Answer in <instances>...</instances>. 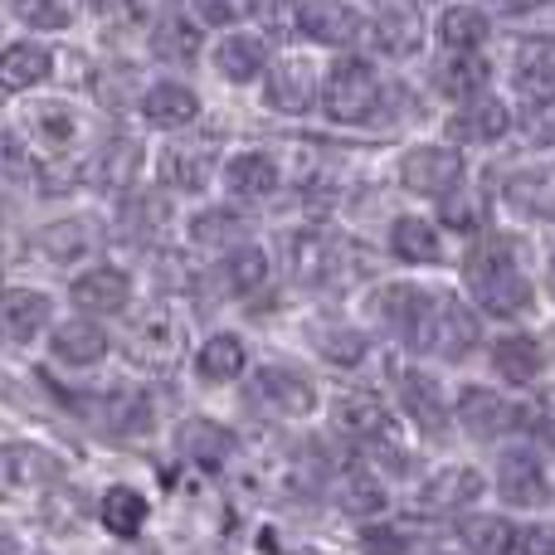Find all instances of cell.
Segmentation results:
<instances>
[{"instance_id": "7c38bea8", "label": "cell", "mask_w": 555, "mask_h": 555, "mask_svg": "<svg viewBox=\"0 0 555 555\" xmlns=\"http://www.w3.org/2000/svg\"><path fill=\"white\" fill-rule=\"evenodd\" d=\"M492 488H498V498L517 512H537V507H546V502H555V482L546 473V459H541V449L527 439H512L507 449L498 453Z\"/></svg>"}, {"instance_id": "ac0fdd59", "label": "cell", "mask_w": 555, "mask_h": 555, "mask_svg": "<svg viewBox=\"0 0 555 555\" xmlns=\"http://www.w3.org/2000/svg\"><path fill=\"white\" fill-rule=\"evenodd\" d=\"M482 492H488V478L473 463H449V468H439L434 478L420 482L414 507L424 517H463V512H473V502H482Z\"/></svg>"}, {"instance_id": "ba28073f", "label": "cell", "mask_w": 555, "mask_h": 555, "mask_svg": "<svg viewBox=\"0 0 555 555\" xmlns=\"http://www.w3.org/2000/svg\"><path fill=\"white\" fill-rule=\"evenodd\" d=\"M443 142L463 146V152H502V146L517 142V107H512V98L502 93V88H492V93L473 98V103L463 107H449L443 113Z\"/></svg>"}, {"instance_id": "7402d4cb", "label": "cell", "mask_w": 555, "mask_h": 555, "mask_svg": "<svg viewBox=\"0 0 555 555\" xmlns=\"http://www.w3.org/2000/svg\"><path fill=\"white\" fill-rule=\"evenodd\" d=\"M142 166H146V146L137 137L117 132L98 142L93 162H88V181L103 195H132V185L142 181Z\"/></svg>"}, {"instance_id": "6f0895ef", "label": "cell", "mask_w": 555, "mask_h": 555, "mask_svg": "<svg viewBox=\"0 0 555 555\" xmlns=\"http://www.w3.org/2000/svg\"><path fill=\"white\" fill-rule=\"evenodd\" d=\"M371 5H375V0H371Z\"/></svg>"}, {"instance_id": "7bdbcfd3", "label": "cell", "mask_w": 555, "mask_h": 555, "mask_svg": "<svg viewBox=\"0 0 555 555\" xmlns=\"http://www.w3.org/2000/svg\"><path fill=\"white\" fill-rule=\"evenodd\" d=\"M171 224V191H142V195H127L122 201V230L132 240H152Z\"/></svg>"}, {"instance_id": "9f6ffc18", "label": "cell", "mask_w": 555, "mask_h": 555, "mask_svg": "<svg viewBox=\"0 0 555 555\" xmlns=\"http://www.w3.org/2000/svg\"><path fill=\"white\" fill-rule=\"evenodd\" d=\"M551 434H555V414H551Z\"/></svg>"}, {"instance_id": "f907efd6", "label": "cell", "mask_w": 555, "mask_h": 555, "mask_svg": "<svg viewBox=\"0 0 555 555\" xmlns=\"http://www.w3.org/2000/svg\"><path fill=\"white\" fill-rule=\"evenodd\" d=\"M517 555H555V521H531V527H521Z\"/></svg>"}, {"instance_id": "1f68e13d", "label": "cell", "mask_w": 555, "mask_h": 555, "mask_svg": "<svg viewBox=\"0 0 555 555\" xmlns=\"http://www.w3.org/2000/svg\"><path fill=\"white\" fill-rule=\"evenodd\" d=\"M185 240L195 244V249L205 254H234L240 244H249V220H244L240 210H230V205H205V210L191 215V224H185Z\"/></svg>"}, {"instance_id": "f35d334b", "label": "cell", "mask_w": 555, "mask_h": 555, "mask_svg": "<svg viewBox=\"0 0 555 555\" xmlns=\"http://www.w3.org/2000/svg\"><path fill=\"white\" fill-rule=\"evenodd\" d=\"M244 365H249V346H244L240 332H215V336H205V346L195 351V375H201L205 385L240 380Z\"/></svg>"}, {"instance_id": "4dcf8cb0", "label": "cell", "mask_w": 555, "mask_h": 555, "mask_svg": "<svg viewBox=\"0 0 555 555\" xmlns=\"http://www.w3.org/2000/svg\"><path fill=\"white\" fill-rule=\"evenodd\" d=\"M107 332L103 322H93V317H64V322H54V332H49V356H54L59 365H74V371H83V365H98L107 356Z\"/></svg>"}, {"instance_id": "ee69618b", "label": "cell", "mask_w": 555, "mask_h": 555, "mask_svg": "<svg viewBox=\"0 0 555 555\" xmlns=\"http://www.w3.org/2000/svg\"><path fill=\"white\" fill-rule=\"evenodd\" d=\"M371 346H375L371 336H365L361 326H351V322H326L322 332H317V351H322L332 365H346V371L361 365L365 356H371Z\"/></svg>"}, {"instance_id": "ab89813d", "label": "cell", "mask_w": 555, "mask_h": 555, "mask_svg": "<svg viewBox=\"0 0 555 555\" xmlns=\"http://www.w3.org/2000/svg\"><path fill=\"white\" fill-rule=\"evenodd\" d=\"M146 498L137 488H107L103 492V502H98V521H103V531H113L117 541H127V537H137V531L146 527Z\"/></svg>"}, {"instance_id": "8992f818", "label": "cell", "mask_w": 555, "mask_h": 555, "mask_svg": "<svg viewBox=\"0 0 555 555\" xmlns=\"http://www.w3.org/2000/svg\"><path fill=\"white\" fill-rule=\"evenodd\" d=\"M453 424H459V434H468L473 443H507V439H517V434L537 429V410L517 404L502 385L468 380L453 395Z\"/></svg>"}, {"instance_id": "3957f363", "label": "cell", "mask_w": 555, "mask_h": 555, "mask_svg": "<svg viewBox=\"0 0 555 555\" xmlns=\"http://www.w3.org/2000/svg\"><path fill=\"white\" fill-rule=\"evenodd\" d=\"M498 195L502 224L527 234H555V156H512L498 176H488Z\"/></svg>"}, {"instance_id": "5bb4252c", "label": "cell", "mask_w": 555, "mask_h": 555, "mask_svg": "<svg viewBox=\"0 0 555 555\" xmlns=\"http://www.w3.org/2000/svg\"><path fill=\"white\" fill-rule=\"evenodd\" d=\"M259 93L269 113L302 117L312 107H322V74H317V64L307 54H278L269 74L259 78Z\"/></svg>"}, {"instance_id": "9a60e30c", "label": "cell", "mask_w": 555, "mask_h": 555, "mask_svg": "<svg viewBox=\"0 0 555 555\" xmlns=\"http://www.w3.org/2000/svg\"><path fill=\"white\" fill-rule=\"evenodd\" d=\"M395 385H400V410L404 420L414 424V429L424 434V439L443 443L459 424H453V400L449 390H443V380L434 371H420V365H404L400 375H395Z\"/></svg>"}, {"instance_id": "e0dca14e", "label": "cell", "mask_w": 555, "mask_h": 555, "mask_svg": "<svg viewBox=\"0 0 555 555\" xmlns=\"http://www.w3.org/2000/svg\"><path fill=\"white\" fill-rule=\"evenodd\" d=\"M297 35L322 49H351L365 39V10L356 0H297Z\"/></svg>"}, {"instance_id": "4fadbf2b", "label": "cell", "mask_w": 555, "mask_h": 555, "mask_svg": "<svg viewBox=\"0 0 555 555\" xmlns=\"http://www.w3.org/2000/svg\"><path fill=\"white\" fill-rule=\"evenodd\" d=\"M385 249H390L395 263H404V269H414V273H434V269H449V263H459L449 254V230H443L434 215H424V210L390 215Z\"/></svg>"}, {"instance_id": "7dc6e473", "label": "cell", "mask_w": 555, "mask_h": 555, "mask_svg": "<svg viewBox=\"0 0 555 555\" xmlns=\"http://www.w3.org/2000/svg\"><path fill=\"white\" fill-rule=\"evenodd\" d=\"M15 15L25 20L29 29L54 35V29H68L78 20V0H15Z\"/></svg>"}, {"instance_id": "f5cc1de1", "label": "cell", "mask_w": 555, "mask_h": 555, "mask_svg": "<svg viewBox=\"0 0 555 555\" xmlns=\"http://www.w3.org/2000/svg\"><path fill=\"white\" fill-rule=\"evenodd\" d=\"M93 15H103V20H113V15H127V10H137V0H83Z\"/></svg>"}, {"instance_id": "277c9868", "label": "cell", "mask_w": 555, "mask_h": 555, "mask_svg": "<svg viewBox=\"0 0 555 555\" xmlns=\"http://www.w3.org/2000/svg\"><path fill=\"white\" fill-rule=\"evenodd\" d=\"M478 176L473 156L463 146L443 142V137H429V142H410L400 156H395V185H400L410 201H424L439 210L449 195H459L463 185Z\"/></svg>"}, {"instance_id": "4316f807", "label": "cell", "mask_w": 555, "mask_h": 555, "mask_svg": "<svg viewBox=\"0 0 555 555\" xmlns=\"http://www.w3.org/2000/svg\"><path fill=\"white\" fill-rule=\"evenodd\" d=\"M220 176L234 201H269V195H278V185H283V162H278V152H269V146L263 152L249 146V152H234Z\"/></svg>"}, {"instance_id": "681fc988", "label": "cell", "mask_w": 555, "mask_h": 555, "mask_svg": "<svg viewBox=\"0 0 555 555\" xmlns=\"http://www.w3.org/2000/svg\"><path fill=\"white\" fill-rule=\"evenodd\" d=\"M361 546L365 555H410L414 541L395 527H371V531H361Z\"/></svg>"}, {"instance_id": "f546056e", "label": "cell", "mask_w": 555, "mask_h": 555, "mask_svg": "<svg viewBox=\"0 0 555 555\" xmlns=\"http://www.w3.org/2000/svg\"><path fill=\"white\" fill-rule=\"evenodd\" d=\"M234 434L224 429V424L205 420V414H195V420H181V429H176V453H181L185 463H195V468L205 473H220L224 463L234 459Z\"/></svg>"}, {"instance_id": "5b68a950", "label": "cell", "mask_w": 555, "mask_h": 555, "mask_svg": "<svg viewBox=\"0 0 555 555\" xmlns=\"http://www.w3.org/2000/svg\"><path fill=\"white\" fill-rule=\"evenodd\" d=\"M390 78L371 54H341L322 74V113L336 127H371Z\"/></svg>"}, {"instance_id": "d590c367", "label": "cell", "mask_w": 555, "mask_h": 555, "mask_svg": "<svg viewBox=\"0 0 555 555\" xmlns=\"http://www.w3.org/2000/svg\"><path fill=\"white\" fill-rule=\"evenodd\" d=\"M93 249H98V230L88 220H54L35 234V254L44 263H59V269H74Z\"/></svg>"}, {"instance_id": "44dd1931", "label": "cell", "mask_w": 555, "mask_h": 555, "mask_svg": "<svg viewBox=\"0 0 555 555\" xmlns=\"http://www.w3.org/2000/svg\"><path fill=\"white\" fill-rule=\"evenodd\" d=\"M273 64V44L263 29H224L210 49V68L224 83H259Z\"/></svg>"}, {"instance_id": "603a6c76", "label": "cell", "mask_w": 555, "mask_h": 555, "mask_svg": "<svg viewBox=\"0 0 555 555\" xmlns=\"http://www.w3.org/2000/svg\"><path fill=\"white\" fill-rule=\"evenodd\" d=\"M54 332V297L39 287H5L0 293V341L29 346Z\"/></svg>"}, {"instance_id": "816d5d0a", "label": "cell", "mask_w": 555, "mask_h": 555, "mask_svg": "<svg viewBox=\"0 0 555 555\" xmlns=\"http://www.w3.org/2000/svg\"><path fill=\"white\" fill-rule=\"evenodd\" d=\"M541 287H546V302H555V234L541 244Z\"/></svg>"}, {"instance_id": "f1b7e54d", "label": "cell", "mask_w": 555, "mask_h": 555, "mask_svg": "<svg viewBox=\"0 0 555 555\" xmlns=\"http://www.w3.org/2000/svg\"><path fill=\"white\" fill-rule=\"evenodd\" d=\"M54 49L39 39H10L0 44V93H35L39 83L54 78Z\"/></svg>"}, {"instance_id": "83f0119b", "label": "cell", "mask_w": 555, "mask_h": 555, "mask_svg": "<svg viewBox=\"0 0 555 555\" xmlns=\"http://www.w3.org/2000/svg\"><path fill=\"white\" fill-rule=\"evenodd\" d=\"M64 478V459L39 443H0V488L5 492H29L49 488Z\"/></svg>"}, {"instance_id": "d4e9b609", "label": "cell", "mask_w": 555, "mask_h": 555, "mask_svg": "<svg viewBox=\"0 0 555 555\" xmlns=\"http://www.w3.org/2000/svg\"><path fill=\"white\" fill-rule=\"evenodd\" d=\"M137 113L156 132H185V127L201 122V93L191 83H181V78H162V83H146Z\"/></svg>"}, {"instance_id": "d6986e66", "label": "cell", "mask_w": 555, "mask_h": 555, "mask_svg": "<svg viewBox=\"0 0 555 555\" xmlns=\"http://www.w3.org/2000/svg\"><path fill=\"white\" fill-rule=\"evenodd\" d=\"M249 400L273 420H307L317 410V390L307 375L287 371V365H259L249 385Z\"/></svg>"}, {"instance_id": "484cf974", "label": "cell", "mask_w": 555, "mask_h": 555, "mask_svg": "<svg viewBox=\"0 0 555 555\" xmlns=\"http://www.w3.org/2000/svg\"><path fill=\"white\" fill-rule=\"evenodd\" d=\"M68 297H74V307H83V312L117 317L132 302V273L117 269V263H93V269H83L68 283Z\"/></svg>"}, {"instance_id": "11a10c76", "label": "cell", "mask_w": 555, "mask_h": 555, "mask_svg": "<svg viewBox=\"0 0 555 555\" xmlns=\"http://www.w3.org/2000/svg\"><path fill=\"white\" fill-rule=\"evenodd\" d=\"M478 5H488V10H498V15H507V10H517L521 0H478Z\"/></svg>"}, {"instance_id": "7a4b0ae2", "label": "cell", "mask_w": 555, "mask_h": 555, "mask_svg": "<svg viewBox=\"0 0 555 555\" xmlns=\"http://www.w3.org/2000/svg\"><path fill=\"white\" fill-rule=\"evenodd\" d=\"M488 341H492L488 317H482L459 287H434V283H429V293H424V307H420V317H414L410 336H404V346H410L420 361H434V365H463L478 351H488Z\"/></svg>"}, {"instance_id": "ffe728a7", "label": "cell", "mask_w": 555, "mask_h": 555, "mask_svg": "<svg viewBox=\"0 0 555 555\" xmlns=\"http://www.w3.org/2000/svg\"><path fill=\"white\" fill-rule=\"evenodd\" d=\"M25 137L35 146H44L49 162H59L78 142H88V117L74 103H64V98H44V103L25 107Z\"/></svg>"}, {"instance_id": "8fae6325", "label": "cell", "mask_w": 555, "mask_h": 555, "mask_svg": "<svg viewBox=\"0 0 555 555\" xmlns=\"http://www.w3.org/2000/svg\"><path fill=\"white\" fill-rule=\"evenodd\" d=\"M502 20L478 0H443L434 10V49L429 54H498Z\"/></svg>"}, {"instance_id": "f6af8a7d", "label": "cell", "mask_w": 555, "mask_h": 555, "mask_svg": "<svg viewBox=\"0 0 555 555\" xmlns=\"http://www.w3.org/2000/svg\"><path fill=\"white\" fill-rule=\"evenodd\" d=\"M35 171V142L25 137V127H0V181L29 185Z\"/></svg>"}, {"instance_id": "6da1fadb", "label": "cell", "mask_w": 555, "mask_h": 555, "mask_svg": "<svg viewBox=\"0 0 555 555\" xmlns=\"http://www.w3.org/2000/svg\"><path fill=\"white\" fill-rule=\"evenodd\" d=\"M459 293L478 307L488 322L502 326H527L531 317L546 307V287H541V240L527 230L498 224L482 240L459 249Z\"/></svg>"}, {"instance_id": "8d00e7d4", "label": "cell", "mask_w": 555, "mask_h": 555, "mask_svg": "<svg viewBox=\"0 0 555 555\" xmlns=\"http://www.w3.org/2000/svg\"><path fill=\"white\" fill-rule=\"evenodd\" d=\"M332 498L346 517H380V512L390 507V492H385L380 473L365 468V463H351V468L332 482Z\"/></svg>"}, {"instance_id": "c3c4849f", "label": "cell", "mask_w": 555, "mask_h": 555, "mask_svg": "<svg viewBox=\"0 0 555 555\" xmlns=\"http://www.w3.org/2000/svg\"><path fill=\"white\" fill-rule=\"evenodd\" d=\"M269 0H191V20L201 25H244V20L263 15Z\"/></svg>"}, {"instance_id": "60d3db41", "label": "cell", "mask_w": 555, "mask_h": 555, "mask_svg": "<svg viewBox=\"0 0 555 555\" xmlns=\"http://www.w3.org/2000/svg\"><path fill=\"white\" fill-rule=\"evenodd\" d=\"M98 424L107 434H146L152 429V400L142 390H113L98 400Z\"/></svg>"}, {"instance_id": "74e56055", "label": "cell", "mask_w": 555, "mask_h": 555, "mask_svg": "<svg viewBox=\"0 0 555 555\" xmlns=\"http://www.w3.org/2000/svg\"><path fill=\"white\" fill-rule=\"evenodd\" d=\"M453 541L463 546V555H517L521 527H512L498 512H468L459 521V537Z\"/></svg>"}, {"instance_id": "52a82bcc", "label": "cell", "mask_w": 555, "mask_h": 555, "mask_svg": "<svg viewBox=\"0 0 555 555\" xmlns=\"http://www.w3.org/2000/svg\"><path fill=\"white\" fill-rule=\"evenodd\" d=\"M365 44L375 59L414 64L434 49V10L424 0H375L365 15Z\"/></svg>"}, {"instance_id": "9c48e42d", "label": "cell", "mask_w": 555, "mask_h": 555, "mask_svg": "<svg viewBox=\"0 0 555 555\" xmlns=\"http://www.w3.org/2000/svg\"><path fill=\"white\" fill-rule=\"evenodd\" d=\"M424 88L434 103H443V113L473 103V98L502 88L498 54H429L424 59Z\"/></svg>"}, {"instance_id": "836d02e7", "label": "cell", "mask_w": 555, "mask_h": 555, "mask_svg": "<svg viewBox=\"0 0 555 555\" xmlns=\"http://www.w3.org/2000/svg\"><path fill=\"white\" fill-rule=\"evenodd\" d=\"M146 49H152V59H162V64H195V59L205 54V35L201 25H195L191 15H156L152 29H146Z\"/></svg>"}, {"instance_id": "e575fe53", "label": "cell", "mask_w": 555, "mask_h": 555, "mask_svg": "<svg viewBox=\"0 0 555 555\" xmlns=\"http://www.w3.org/2000/svg\"><path fill=\"white\" fill-rule=\"evenodd\" d=\"M215 166H220V152L215 146H195V142H176L171 152L162 156V181L166 191H205L215 181Z\"/></svg>"}, {"instance_id": "cb8c5ba5", "label": "cell", "mask_w": 555, "mask_h": 555, "mask_svg": "<svg viewBox=\"0 0 555 555\" xmlns=\"http://www.w3.org/2000/svg\"><path fill=\"white\" fill-rule=\"evenodd\" d=\"M332 424L346 434V439L365 443L371 453H380V449H390V443H400V424H395V414L385 410L375 395H346V400H336Z\"/></svg>"}, {"instance_id": "d6a6232c", "label": "cell", "mask_w": 555, "mask_h": 555, "mask_svg": "<svg viewBox=\"0 0 555 555\" xmlns=\"http://www.w3.org/2000/svg\"><path fill=\"white\" fill-rule=\"evenodd\" d=\"M273 278V259L263 244H240L234 254H224L220 269H215V283H220L224 297H259Z\"/></svg>"}, {"instance_id": "30bf717a", "label": "cell", "mask_w": 555, "mask_h": 555, "mask_svg": "<svg viewBox=\"0 0 555 555\" xmlns=\"http://www.w3.org/2000/svg\"><path fill=\"white\" fill-rule=\"evenodd\" d=\"M488 371L492 380L502 385L507 395L521 390H537L551 371V351H546V336L531 332V326H502L498 336L488 341Z\"/></svg>"}, {"instance_id": "b9f144b4", "label": "cell", "mask_w": 555, "mask_h": 555, "mask_svg": "<svg viewBox=\"0 0 555 555\" xmlns=\"http://www.w3.org/2000/svg\"><path fill=\"white\" fill-rule=\"evenodd\" d=\"M93 93L103 107H142V93H146L142 68L127 64V59H113V64H103L93 74Z\"/></svg>"}, {"instance_id": "db71d44e", "label": "cell", "mask_w": 555, "mask_h": 555, "mask_svg": "<svg viewBox=\"0 0 555 555\" xmlns=\"http://www.w3.org/2000/svg\"><path fill=\"white\" fill-rule=\"evenodd\" d=\"M0 555H20V541H15L10 527H0Z\"/></svg>"}, {"instance_id": "bcb514c9", "label": "cell", "mask_w": 555, "mask_h": 555, "mask_svg": "<svg viewBox=\"0 0 555 555\" xmlns=\"http://www.w3.org/2000/svg\"><path fill=\"white\" fill-rule=\"evenodd\" d=\"M502 20V35L517 39H555V0H521L517 10H507Z\"/></svg>"}, {"instance_id": "2e32d148", "label": "cell", "mask_w": 555, "mask_h": 555, "mask_svg": "<svg viewBox=\"0 0 555 555\" xmlns=\"http://www.w3.org/2000/svg\"><path fill=\"white\" fill-rule=\"evenodd\" d=\"M132 361H142L146 371H171L185 356V317L171 302L142 307V317L132 322Z\"/></svg>"}]
</instances>
